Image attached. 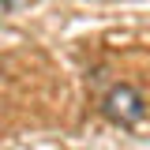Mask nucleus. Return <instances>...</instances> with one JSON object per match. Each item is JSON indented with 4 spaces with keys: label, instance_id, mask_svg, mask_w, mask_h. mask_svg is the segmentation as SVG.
<instances>
[{
    "label": "nucleus",
    "instance_id": "f257e3e1",
    "mask_svg": "<svg viewBox=\"0 0 150 150\" xmlns=\"http://www.w3.org/2000/svg\"><path fill=\"white\" fill-rule=\"evenodd\" d=\"M105 116L116 124H135L143 116V98L131 90V86H112L105 94Z\"/></svg>",
    "mask_w": 150,
    "mask_h": 150
},
{
    "label": "nucleus",
    "instance_id": "f03ea898",
    "mask_svg": "<svg viewBox=\"0 0 150 150\" xmlns=\"http://www.w3.org/2000/svg\"><path fill=\"white\" fill-rule=\"evenodd\" d=\"M0 4H4V8H8V4H11V0H0Z\"/></svg>",
    "mask_w": 150,
    "mask_h": 150
}]
</instances>
